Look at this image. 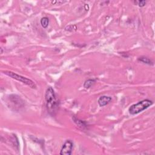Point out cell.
<instances>
[{"label": "cell", "instance_id": "cell-1", "mask_svg": "<svg viewBox=\"0 0 155 155\" xmlns=\"http://www.w3.org/2000/svg\"><path fill=\"white\" fill-rule=\"evenodd\" d=\"M45 100L48 112L53 115L58 107V100L52 87H48L46 91Z\"/></svg>", "mask_w": 155, "mask_h": 155}, {"label": "cell", "instance_id": "cell-2", "mask_svg": "<svg viewBox=\"0 0 155 155\" xmlns=\"http://www.w3.org/2000/svg\"><path fill=\"white\" fill-rule=\"evenodd\" d=\"M153 104V102L150 100H144L131 105L128 109L129 113L132 115L138 114L145 109H148Z\"/></svg>", "mask_w": 155, "mask_h": 155}, {"label": "cell", "instance_id": "cell-3", "mask_svg": "<svg viewBox=\"0 0 155 155\" xmlns=\"http://www.w3.org/2000/svg\"><path fill=\"white\" fill-rule=\"evenodd\" d=\"M3 73L5 74V75H8V76L12 78L16 79V80L18 81H20V82L23 83V84L29 86L30 88H32V89H36V85L35 83L33 81H32L31 79H30L26 77H24V76H23L21 75H18V74H16L14 72H10V71H4V72H3Z\"/></svg>", "mask_w": 155, "mask_h": 155}, {"label": "cell", "instance_id": "cell-4", "mask_svg": "<svg viewBox=\"0 0 155 155\" xmlns=\"http://www.w3.org/2000/svg\"><path fill=\"white\" fill-rule=\"evenodd\" d=\"M73 143L71 140H67L61 148L60 154L70 155L72 153Z\"/></svg>", "mask_w": 155, "mask_h": 155}, {"label": "cell", "instance_id": "cell-5", "mask_svg": "<svg viewBox=\"0 0 155 155\" xmlns=\"http://www.w3.org/2000/svg\"><path fill=\"white\" fill-rule=\"evenodd\" d=\"M111 100H112V98L110 96H101L100 98L98 99V104L100 105V106L101 107H104L105 106V105H107L108 104H109Z\"/></svg>", "mask_w": 155, "mask_h": 155}, {"label": "cell", "instance_id": "cell-6", "mask_svg": "<svg viewBox=\"0 0 155 155\" xmlns=\"http://www.w3.org/2000/svg\"><path fill=\"white\" fill-rule=\"evenodd\" d=\"M73 121L74 122H75L76 124L80 128H81L83 129L87 127V124H86V123L83 121H81V120H80L79 119H78L77 117H76L75 116H73Z\"/></svg>", "mask_w": 155, "mask_h": 155}, {"label": "cell", "instance_id": "cell-7", "mask_svg": "<svg viewBox=\"0 0 155 155\" xmlns=\"http://www.w3.org/2000/svg\"><path fill=\"white\" fill-rule=\"evenodd\" d=\"M138 60L141 62V63H143L145 64L151 65V66L153 65V62L150 58H148V57H141L138 59Z\"/></svg>", "mask_w": 155, "mask_h": 155}, {"label": "cell", "instance_id": "cell-8", "mask_svg": "<svg viewBox=\"0 0 155 155\" xmlns=\"http://www.w3.org/2000/svg\"><path fill=\"white\" fill-rule=\"evenodd\" d=\"M95 83V79H89L86 80L85 83H84V87L86 89H89Z\"/></svg>", "mask_w": 155, "mask_h": 155}, {"label": "cell", "instance_id": "cell-9", "mask_svg": "<svg viewBox=\"0 0 155 155\" xmlns=\"http://www.w3.org/2000/svg\"><path fill=\"white\" fill-rule=\"evenodd\" d=\"M49 24V19L47 17H43L41 20V24L43 28H47Z\"/></svg>", "mask_w": 155, "mask_h": 155}, {"label": "cell", "instance_id": "cell-10", "mask_svg": "<svg viewBox=\"0 0 155 155\" xmlns=\"http://www.w3.org/2000/svg\"><path fill=\"white\" fill-rule=\"evenodd\" d=\"M134 3L138 5L139 7L141 8H142L144 7V6H145V5L146 4V1H134Z\"/></svg>", "mask_w": 155, "mask_h": 155}]
</instances>
